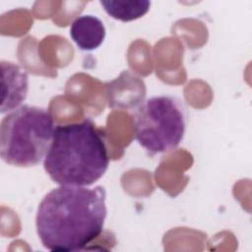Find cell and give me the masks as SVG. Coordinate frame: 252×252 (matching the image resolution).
Returning a JSON list of instances; mask_svg holds the SVG:
<instances>
[{
	"label": "cell",
	"instance_id": "5",
	"mask_svg": "<svg viewBox=\"0 0 252 252\" xmlns=\"http://www.w3.org/2000/svg\"><path fill=\"white\" fill-rule=\"evenodd\" d=\"M2 99L1 113L11 112L26 100L29 92L27 71L17 63L1 61Z\"/></svg>",
	"mask_w": 252,
	"mask_h": 252
},
{
	"label": "cell",
	"instance_id": "4",
	"mask_svg": "<svg viewBox=\"0 0 252 252\" xmlns=\"http://www.w3.org/2000/svg\"><path fill=\"white\" fill-rule=\"evenodd\" d=\"M186 130V110L172 95H156L145 100L133 115V136L150 154L177 148Z\"/></svg>",
	"mask_w": 252,
	"mask_h": 252
},
{
	"label": "cell",
	"instance_id": "2",
	"mask_svg": "<svg viewBox=\"0 0 252 252\" xmlns=\"http://www.w3.org/2000/svg\"><path fill=\"white\" fill-rule=\"evenodd\" d=\"M109 165L105 140L94 123L58 125L43 159V167L58 185L91 186L99 180Z\"/></svg>",
	"mask_w": 252,
	"mask_h": 252
},
{
	"label": "cell",
	"instance_id": "6",
	"mask_svg": "<svg viewBox=\"0 0 252 252\" xmlns=\"http://www.w3.org/2000/svg\"><path fill=\"white\" fill-rule=\"evenodd\" d=\"M70 36L83 51H93L98 48L106 35L105 27L100 19L86 14L77 17L70 26Z\"/></svg>",
	"mask_w": 252,
	"mask_h": 252
},
{
	"label": "cell",
	"instance_id": "1",
	"mask_svg": "<svg viewBox=\"0 0 252 252\" xmlns=\"http://www.w3.org/2000/svg\"><path fill=\"white\" fill-rule=\"evenodd\" d=\"M102 186L59 185L40 201L35 226L41 244L50 251L83 250L101 233L107 215Z\"/></svg>",
	"mask_w": 252,
	"mask_h": 252
},
{
	"label": "cell",
	"instance_id": "7",
	"mask_svg": "<svg viewBox=\"0 0 252 252\" xmlns=\"http://www.w3.org/2000/svg\"><path fill=\"white\" fill-rule=\"evenodd\" d=\"M99 3L109 17L121 22H131L140 19L151 8V1L149 0H101Z\"/></svg>",
	"mask_w": 252,
	"mask_h": 252
},
{
	"label": "cell",
	"instance_id": "3",
	"mask_svg": "<svg viewBox=\"0 0 252 252\" xmlns=\"http://www.w3.org/2000/svg\"><path fill=\"white\" fill-rule=\"evenodd\" d=\"M54 128L51 113L43 107L24 104L9 112L0 125L3 161L17 167L38 164L51 144Z\"/></svg>",
	"mask_w": 252,
	"mask_h": 252
}]
</instances>
